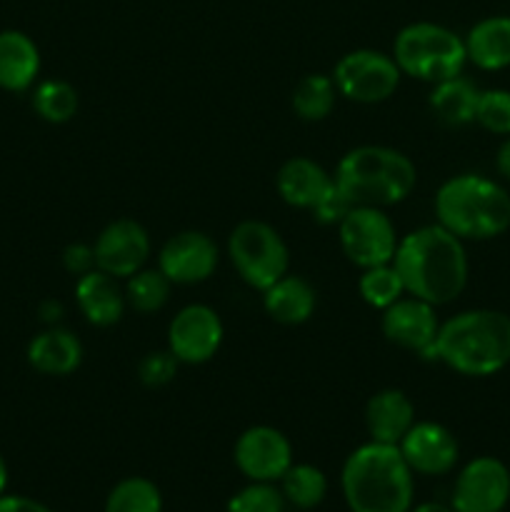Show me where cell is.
<instances>
[{"mask_svg": "<svg viewBox=\"0 0 510 512\" xmlns=\"http://www.w3.org/2000/svg\"><path fill=\"white\" fill-rule=\"evenodd\" d=\"M393 268L403 280L405 293L435 308L453 303L468 285L465 243L438 223L403 235Z\"/></svg>", "mask_w": 510, "mask_h": 512, "instance_id": "obj_1", "label": "cell"}, {"mask_svg": "<svg viewBox=\"0 0 510 512\" xmlns=\"http://www.w3.org/2000/svg\"><path fill=\"white\" fill-rule=\"evenodd\" d=\"M468 378H488L510 363V315L490 308L463 310L440 323L428 353Z\"/></svg>", "mask_w": 510, "mask_h": 512, "instance_id": "obj_2", "label": "cell"}, {"mask_svg": "<svg viewBox=\"0 0 510 512\" xmlns=\"http://www.w3.org/2000/svg\"><path fill=\"white\" fill-rule=\"evenodd\" d=\"M413 475L398 445L368 440L345 458L340 490L350 512H410Z\"/></svg>", "mask_w": 510, "mask_h": 512, "instance_id": "obj_3", "label": "cell"}, {"mask_svg": "<svg viewBox=\"0 0 510 512\" xmlns=\"http://www.w3.org/2000/svg\"><path fill=\"white\" fill-rule=\"evenodd\" d=\"M438 225L460 240H490L510 228V193L478 173L445 180L433 200Z\"/></svg>", "mask_w": 510, "mask_h": 512, "instance_id": "obj_4", "label": "cell"}, {"mask_svg": "<svg viewBox=\"0 0 510 512\" xmlns=\"http://www.w3.org/2000/svg\"><path fill=\"white\" fill-rule=\"evenodd\" d=\"M333 180L353 205L385 210L408 200L418 185V170L400 150L388 145H358L340 158Z\"/></svg>", "mask_w": 510, "mask_h": 512, "instance_id": "obj_5", "label": "cell"}, {"mask_svg": "<svg viewBox=\"0 0 510 512\" xmlns=\"http://www.w3.org/2000/svg\"><path fill=\"white\" fill-rule=\"evenodd\" d=\"M393 60L398 63L400 73L408 78L435 85L463 75L468 53H465V40L453 30L420 20L405 25L395 35Z\"/></svg>", "mask_w": 510, "mask_h": 512, "instance_id": "obj_6", "label": "cell"}, {"mask_svg": "<svg viewBox=\"0 0 510 512\" xmlns=\"http://www.w3.org/2000/svg\"><path fill=\"white\" fill-rule=\"evenodd\" d=\"M228 258L240 280L260 293L290 273L288 243L265 220H243L230 230Z\"/></svg>", "mask_w": 510, "mask_h": 512, "instance_id": "obj_7", "label": "cell"}, {"mask_svg": "<svg viewBox=\"0 0 510 512\" xmlns=\"http://www.w3.org/2000/svg\"><path fill=\"white\" fill-rule=\"evenodd\" d=\"M330 78H333L340 98L350 100V103L375 105L393 98L403 73H400L393 55H385L380 50L358 48L345 53L335 63Z\"/></svg>", "mask_w": 510, "mask_h": 512, "instance_id": "obj_8", "label": "cell"}, {"mask_svg": "<svg viewBox=\"0 0 510 512\" xmlns=\"http://www.w3.org/2000/svg\"><path fill=\"white\" fill-rule=\"evenodd\" d=\"M338 243L345 258L360 270L393 263L398 250V228L383 208L353 205L338 223Z\"/></svg>", "mask_w": 510, "mask_h": 512, "instance_id": "obj_9", "label": "cell"}, {"mask_svg": "<svg viewBox=\"0 0 510 512\" xmlns=\"http://www.w3.org/2000/svg\"><path fill=\"white\" fill-rule=\"evenodd\" d=\"M225 328L210 305L190 303L168 325V350L180 365H203L218 355Z\"/></svg>", "mask_w": 510, "mask_h": 512, "instance_id": "obj_10", "label": "cell"}, {"mask_svg": "<svg viewBox=\"0 0 510 512\" xmlns=\"http://www.w3.org/2000/svg\"><path fill=\"white\" fill-rule=\"evenodd\" d=\"M510 500V470L493 455L470 460L453 485L455 512H503Z\"/></svg>", "mask_w": 510, "mask_h": 512, "instance_id": "obj_11", "label": "cell"}, {"mask_svg": "<svg viewBox=\"0 0 510 512\" xmlns=\"http://www.w3.org/2000/svg\"><path fill=\"white\" fill-rule=\"evenodd\" d=\"M233 460L250 483H278L293 465V445L278 428L253 425L235 440Z\"/></svg>", "mask_w": 510, "mask_h": 512, "instance_id": "obj_12", "label": "cell"}, {"mask_svg": "<svg viewBox=\"0 0 510 512\" xmlns=\"http://www.w3.org/2000/svg\"><path fill=\"white\" fill-rule=\"evenodd\" d=\"M220 263L218 243L203 230H180L158 250V270L173 285L205 283Z\"/></svg>", "mask_w": 510, "mask_h": 512, "instance_id": "obj_13", "label": "cell"}, {"mask_svg": "<svg viewBox=\"0 0 510 512\" xmlns=\"http://www.w3.org/2000/svg\"><path fill=\"white\" fill-rule=\"evenodd\" d=\"M150 250H153V243L145 225L133 218H118L105 225L95 238V268L118 280H128L130 275L145 268Z\"/></svg>", "mask_w": 510, "mask_h": 512, "instance_id": "obj_14", "label": "cell"}, {"mask_svg": "<svg viewBox=\"0 0 510 512\" xmlns=\"http://www.w3.org/2000/svg\"><path fill=\"white\" fill-rule=\"evenodd\" d=\"M380 330H383L385 340L393 343L395 348L410 350V353L428 358L435 335L440 330V320L438 313H435V305L413 298V295H403L390 308L383 310Z\"/></svg>", "mask_w": 510, "mask_h": 512, "instance_id": "obj_15", "label": "cell"}, {"mask_svg": "<svg viewBox=\"0 0 510 512\" xmlns=\"http://www.w3.org/2000/svg\"><path fill=\"white\" fill-rule=\"evenodd\" d=\"M405 463L418 475H448L458 465V438L445 425L433 420H415L413 428L398 443Z\"/></svg>", "mask_w": 510, "mask_h": 512, "instance_id": "obj_16", "label": "cell"}, {"mask_svg": "<svg viewBox=\"0 0 510 512\" xmlns=\"http://www.w3.org/2000/svg\"><path fill=\"white\" fill-rule=\"evenodd\" d=\"M333 185V175L323 165L315 163L313 158H305V155H295V158L285 160L280 165L278 175H275V190H278L280 200L290 208L310 210V213L330 193Z\"/></svg>", "mask_w": 510, "mask_h": 512, "instance_id": "obj_17", "label": "cell"}, {"mask_svg": "<svg viewBox=\"0 0 510 512\" xmlns=\"http://www.w3.org/2000/svg\"><path fill=\"white\" fill-rule=\"evenodd\" d=\"M75 303H78L80 315L93 328H113L123 320L125 308H128L125 288L120 285V280L98 268L78 278V283H75Z\"/></svg>", "mask_w": 510, "mask_h": 512, "instance_id": "obj_18", "label": "cell"}, {"mask_svg": "<svg viewBox=\"0 0 510 512\" xmlns=\"http://www.w3.org/2000/svg\"><path fill=\"white\" fill-rule=\"evenodd\" d=\"M83 355L85 348L78 335L60 325H50L30 340L25 358L35 373L48 375V378H65L83 365Z\"/></svg>", "mask_w": 510, "mask_h": 512, "instance_id": "obj_19", "label": "cell"}, {"mask_svg": "<svg viewBox=\"0 0 510 512\" xmlns=\"http://www.w3.org/2000/svg\"><path fill=\"white\" fill-rule=\"evenodd\" d=\"M415 425V405L403 390L385 388L370 395L365 403V430L370 440L398 445Z\"/></svg>", "mask_w": 510, "mask_h": 512, "instance_id": "obj_20", "label": "cell"}, {"mask_svg": "<svg viewBox=\"0 0 510 512\" xmlns=\"http://www.w3.org/2000/svg\"><path fill=\"white\" fill-rule=\"evenodd\" d=\"M40 50L23 30H0V88L25 93L40 75Z\"/></svg>", "mask_w": 510, "mask_h": 512, "instance_id": "obj_21", "label": "cell"}, {"mask_svg": "<svg viewBox=\"0 0 510 512\" xmlns=\"http://www.w3.org/2000/svg\"><path fill=\"white\" fill-rule=\"evenodd\" d=\"M263 308L275 323L303 325L313 318L318 308V293L308 280L288 273L268 290H263Z\"/></svg>", "mask_w": 510, "mask_h": 512, "instance_id": "obj_22", "label": "cell"}, {"mask_svg": "<svg viewBox=\"0 0 510 512\" xmlns=\"http://www.w3.org/2000/svg\"><path fill=\"white\" fill-rule=\"evenodd\" d=\"M465 53L468 63L480 70L510 68V18L493 15L470 28L465 35Z\"/></svg>", "mask_w": 510, "mask_h": 512, "instance_id": "obj_23", "label": "cell"}, {"mask_svg": "<svg viewBox=\"0 0 510 512\" xmlns=\"http://www.w3.org/2000/svg\"><path fill=\"white\" fill-rule=\"evenodd\" d=\"M478 98L480 90L475 88L473 80L463 78V75H455V78L433 85V93H430L428 103L440 123L460 128V125L475 123Z\"/></svg>", "mask_w": 510, "mask_h": 512, "instance_id": "obj_24", "label": "cell"}, {"mask_svg": "<svg viewBox=\"0 0 510 512\" xmlns=\"http://www.w3.org/2000/svg\"><path fill=\"white\" fill-rule=\"evenodd\" d=\"M335 100H338V90H335L333 78L323 73H310L298 80L290 105H293V113L300 120L320 123V120H325L333 113Z\"/></svg>", "mask_w": 510, "mask_h": 512, "instance_id": "obj_25", "label": "cell"}, {"mask_svg": "<svg viewBox=\"0 0 510 512\" xmlns=\"http://www.w3.org/2000/svg\"><path fill=\"white\" fill-rule=\"evenodd\" d=\"M278 483L285 503L298 510L318 508L328 495V478L310 463H293Z\"/></svg>", "mask_w": 510, "mask_h": 512, "instance_id": "obj_26", "label": "cell"}, {"mask_svg": "<svg viewBox=\"0 0 510 512\" xmlns=\"http://www.w3.org/2000/svg\"><path fill=\"white\" fill-rule=\"evenodd\" d=\"M173 283L158 268H143L125 280V303L140 315H153L170 300Z\"/></svg>", "mask_w": 510, "mask_h": 512, "instance_id": "obj_27", "label": "cell"}, {"mask_svg": "<svg viewBox=\"0 0 510 512\" xmlns=\"http://www.w3.org/2000/svg\"><path fill=\"white\" fill-rule=\"evenodd\" d=\"M78 105V90H75L68 80L50 78L35 85L33 90V110L38 118L45 120V123H68V120H73L75 113H78Z\"/></svg>", "mask_w": 510, "mask_h": 512, "instance_id": "obj_28", "label": "cell"}, {"mask_svg": "<svg viewBox=\"0 0 510 512\" xmlns=\"http://www.w3.org/2000/svg\"><path fill=\"white\" fill-rule=\"evenodd\" d=\"M103 512H163V495L153 480L133 475L110 490Z\"/></svg>", "mask_w": 510, "mask_h": 512, "instance_id": "obj_29", "label": "cell"}, {"mask_svg": "<svg viewBox=\"0 0 510 512\" xmlns=\"http://www.w3.org/2000/svg\"><path fill=\"white\" fill-rule=\"evenodd\" d=\"M358 293L370 308L380 310L383 313L385 308L400 300L405 293V285L400 280L398 270L393 268V263L388 265H375V268H365L358 278Z\"/></svg>", "mask_w": 510, "mask_h": 512, "instance_id": "obj_30", "label": "cell"}, {"mask_svg": "<svg viewBox=\"0 0 510 512\" xmlns=\"http://www.w3.org/2000/svg\"><path fill=\"white\" fill-rule=\"evenodd\" d=\"M475 123L493 135H510V90H480Z\"/></svg>", "mask_w": 510, "mask_h": 512, "instance_id": "obj_31", "label": "cell"}, {"mask_svg": "<svg viewBox=\"0 0 510 512\" xmlns=\"http://www.w3.org/2000/svg\"><path fill=\"white\" fill-rule=\"evenodd\" d=\"M285 505L275 483H250L228 500V512H285Z\"/></svg>", "mask_w": 510, "mask_h": 512, "instance_id": "obj_32", "label": "cell"}, {"mask_svg": "<svg viewBox=\"0 0 510 512\" xmlns=\"http://www.w3.org/2000/svg\"><path fill=\"white\" fill-rule=\"evenodd\" d=\"M178 358L165 350H150L140 358L138 363V380L145 388H165L168 383H173L175 375H178Z\"/></svg>", "mask_w": 510, "mask_h": 512, "instance_id": "obj_33", "label": "cell"}, {"mask_svg": "<svg viewBox=\"0 0 510 512\" xmlns=\"http://www.w3.org/2000/svg\"><path fill=\"white\" fill-rule=\"evenodd\" d=\"M350 208H353V203L345 198L343 190H340L338 185H333V188H330V193L325 195L318 205H315L313 218L318 220L320 225H338L340 220L350 213Z\"/></svg>", "mask_w": 510, "mask_h": 512, "instance_id": "obj_34", "label": "cell"}, {"mask_svg": "<svg viewBox=\"0 0 510 512\" xmlns=\"http://www.w3.org/2000/svg\"><path fill=\"white\" fill-rule=\"evenodd\" d=\"M63 268L68 270L70 275H85L90 270H95V253L93 245L85 243H70L68 248L63 250Z\"/></svg>", "mask_w": 510, "mask_h": 512, "instance_id": "obj_35", "label": "cell"}, {"mask_svg": "<svg viewBox=\"0 0 510 512\" xmlns=\"http://www.w3.org/2000/svg\"><path fill=\"white\" fill-rule=\"evenodd\" d=\"M0 512H53L40 500L25 495H0Z\"/></svg>", "mask_w": 510, "mask_h": 512, "instance_id": "obj_36", "label": "cell"}, {"mask_svg": "<svg viewBox=\"0 0 510 512\" xmlns=\"http://www.w3.org/2000/svg\"><path fill=\"white\" fill-rule=\"evenodd\" d=\"M495 168L505 180H510V135L500 143L498 153H495Z\"/></svg>", "mask_w": 510, "mask_h": 512, "instance_id": "obj_37", "label": "cell"}, {"mask_svg": "<svg viewBox=\"0 0 510 512\" xmlns=\"http://www.w3.org/2000/svg\"><path fill=\"white\" fill-rule=\"evenodd\" d=\"M410 512H455V510L443 503H420L418 508H410Z\"/></svg>", "mask_w": 510, "mask_h": 512, "instance_id": "obj_38", "label": "cell"}, {"mask_svg": "<svg viewBox=\"0 0 510 512\" xmlns=\"http://www.w3.org/2000/svg\"><path fill=\"white\" fill-rule=\"evenodd\" d=\"M5 488H8V465H5L3 455H0V495H5Z\"/></svg>", "mask_w": 510, "mask_h": 512, "instance_id": "obj_39", "label": "cell"}]
</instances>
